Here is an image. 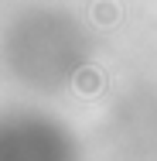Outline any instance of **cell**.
<instances>
[{
    "label": "cell",
    "instance_id": "7a4b0ae2",
    "mask_svg": "<svg viewBox=\"0 0 157 161\" xmlns=\"http://www.w3.org/2000/svg\"><path fill=\"white\" fill-rule=\"evenodd\" d=\"M102 82H106V79H102V72H99L96 65H86V69L75 72V89H79L82 96H96V93L102 89Z\"/></svg>",
    "mask_w": 157,
    "mask_h": 161
},
{
    "label": "cell",
    "instance_id": "6da1fadb",
    "mask_svg": "<svg viewBox=\"0 0 157 161\" xmlns=\"http://www.w3.org/2000/svg\"><path fill=\"white\" fill-rule=\"evenodd\" d=\"M120 3L116 0H92V7H89V17H92L99 28H113L116 21H120Z\"/></svg>",
    "mask_w": 157,
    "mask_h": 161
}]
</instances>
